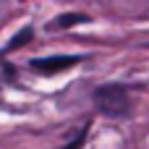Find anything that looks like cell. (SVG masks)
I'll return each instance as SVG.
<instances>
[{"label":"cell","mask_w":149,"mask_h":149,"mask_svg":"<svg viewBox=\"0 0 149 149\" xmlns=\"http://www.w3.org/2000/svg\"><path fill=\"white\" fill-rule=\"evenodd\" d=\"M84 139H86V128H81V131H79V136H76V139L71 141V144H65V147H60V149H81Z\"/></svg>","instance_id":"5"},{"label":"cell","mask_w":149,"mask_h":149,"mask_svg":"<svg viewBox=\"0 0 149 149\" xmlns=\"http://www.w3.org/2000/svg\"><path fill=\"white\" fill-rule=\"evenodd\" d=\"M81 63V55H50V58H34L29 65L42 73V76H52V73H63L73 65Z\"/></svg>","instance_id":"2"},{"label":"cell","mask_w":149,"mask_h":149,"mask_svg":"<svg viewBox=\"0 0 149 149\" xmlns=\"http://www.w3.org/2000/svg\"><path fill=\"white\" fill-rule=\"evenodd\" d=\"M89 21V16L86 13H63V16H58V18H52L50 21V26L47 29H68V26H76V24H86Z\"/></svg>","instance_id":"3"},{"label":"cell","mask_w":149,"mask_h":149,"mask_svg":"<svg viewBox=\"0 0 149 149\" xmlns=\"http://www.w3.org/2000/svg\"><path fill=\"white\" fill-rule=\"evenodd\" d=\"M31 39H34V29H31V26H24L18 34H13V39L8 42V47L3 50V55H5V52H13V50H21V47L29 45Z\"/></svg>","instance_id":"4"},{"label":"cell","mask_w":149,"mask_h":149,"mask_svg":"<svg viewBox=\"0 0 149 149\" xmlns=\"http://www.w3.org/2000/svg\"><path fill=\"white\" fill-rule=\"evenodd\" d=\"M94 105L107 118H128V113H131L128 92L123 86H115V84L94 89Z\"/></svg>","instance_id":"1"}]
</instances>
